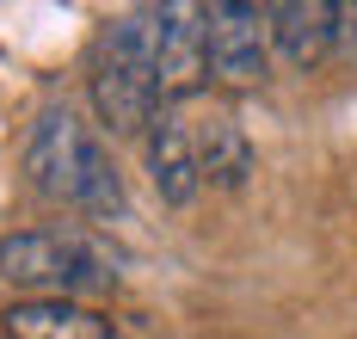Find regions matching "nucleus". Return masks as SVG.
<instances>
[{"label": "nucleus", "mask_w": 357, "mask_h": 339, "mask_svg": "<svg viewBox=\"0 0 357 339\" xmlns=\"http://www.w3.org/2000/svg\"><path fill=\"white\" fill-rule=\"evenodd\" d=\"M210 75V6H160V105L191 99Z\"/></svg>", "instance_id": "5"}, {"label": "nucleus", "mask_w": 357, "mask_h": 339, "mask_svg": "<svg viewBox=\"0 0 357 339\" xmlns=\"http://www.w3.org/2000/svg\"><path fill=\"white\" fill-rule=\"evenodd\" d=\"M339 50L357 62V6H339Z\"/></svg>", "instance_id": "10"}, {"label": "nucleus", "mask_w": 357, "mask_h": 339, "mask_svg": "<svg viewBox=\"0 0 357 339\" xmlns=\"http://www.w3.org/2000/svg\"><path fill=\"white\" fill-rule=\"evenodd\" d=\"M197 160H204V186L215 191H241L252 173V142L234 112H210L197 123Z\"/></svg>", "instance_id": "9"}, {"label": "nucleus", "mask_w": 357, "mask_h": 339, "mask_svg": "<svg viewBox=\"0 0 357 339\" xmlns=\"http://www.w3.org/2000/svg\"><path fill=\"white\" fill-rule=\"evenodd\" d=\"M25 173L50 204H68L80 216H117L123 210V179L111 167L105 142L68 112V105H50L25 136Z\"/></svg>", "instance_id": "1"}, {"label": "nucleus", "mask_w": 357, "mask_h": 339, "mask_svg": "<svg viewBox=\"0 0 357 339\" xmlns=\"http://www.w3.org/2000/svg\"><path fill=\"white\" fill-rule=\"evenodd\" d=\"M148 179L154 197L185 210L197 191H204V160H197V123H185L178 105H160L148 123Z\"/></svg>", "instance_id": "6"}, {"label": "nucleus", "mask_w": 357, "mask_h": 339, "mask_svg": "<svg viewBox=\"0 0 357 339\" xmlns=\"http://www.w3.org/2000/svg\"><path fill=\"white\" fill-rule=\"evenodd\" d=\"M271 43L284 50L289 68H321L326 56L339 50V6H326V0H284V6H271Z\"/></svg>", "instance_id": "8"}, {"label": "nucleus", "mask_w": 357, "mask_h": 339, "mask_svg": "<svg viewBox=\"0 0 357 339\" xmlns=\"http://www.w3.org/2000/svg\"><path fill=\"white\" fill-rule=\"evenodd\" d=\"M111 278V259L74 228H25V234H6L0 241V284L25 290L31 296H74L80 290H105Z\"/></svg>", "instance_id": "3"}, {"label": "nucleus", "mask_w": 357, "mask_h": 339, "mask_svg": "<svg viewBox=\"0 0 357 339\" xmlns=\"http://www.w3.org/2000/svg\"><path fill=\"white\" fill-rule=\"evenodd\" d=\"M93 112L111 136H136L160 112V6L117 13L93 56Z\"/></svg>", "instance_id": "2"}, {"label": "nucleus", "mask_w": 357, "mask_h": 339, "mask_svg": "<svg viewBox=\"0 0 357 339\" xmlns=\"http://www.w3.org/2000/svg\"><path fill=\"white\" fill-rule=\"evenodd\" d=\"M0 339H117V327L74 296H31L0 315Z\"/></svg>", "instance_id": "7"}, {"label": "nucleus", "mask_w": 357, "mask_h": 339, "mask_svg": "<svg viewBox=\"0 0 357 339\" xmlns=\"http://www.w3.org/2000/svg\"><path fill=\"white\" fill-rule=\"evenodd\" d=\"M271 68V6L252 0H215L210 6V75L234 93L265 86Z\"/></svg>", "instance_id": "4"}]
</instances>
